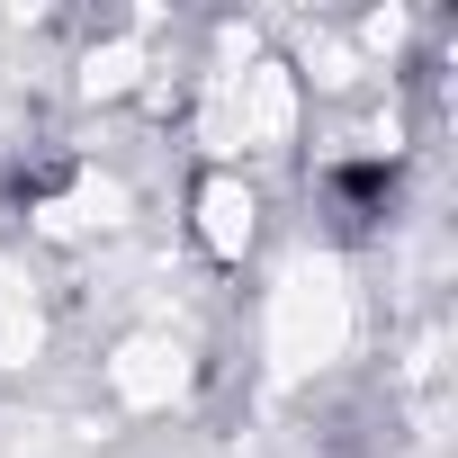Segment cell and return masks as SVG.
Returning a JSON list of instances; mask_svg holds the SVG:
<instances>
[{
  "label": "cell",
  "instance_id": "1",
  "mask_svg": "<svg viewBox=\"0 0 458 458\" xmlns=\"http://www.w3.org/2000/svg\"><path fill=\"white\" fill-rule=\"evenodd\" d=\"M342 342H351V279H342V261H288L279 270V288H270V369L279 377H315V369H333L342 360Z\"/></svg>",
  "mask_w": 458,
  "mask_h": 458
},
{
  "label": "cell",
  "instance_id": "2",
  "mask_svg": "<svg viewBox=\"0 0 458 458\" xmlns=\"http://www.w3.org/2000/svg\"><path fill=\"white\" fill-rule=\"evenodd\" d=\"M288 126H297V90H288L279 64L225 72L216 99H207V153H243V144L270 153V144H288Z\"/></svg>",
  "mask_w": 458,
  "mask_h": 458
},
{
  "label": "cell",
  "instance_id": "3",
  "mask_svg": "<svg viewBox=\"0 0 458 458\" xmlns=\"http://www.w3.org/2000/svg\"><path fill=\"white\" fill-rule=\"evenodd\" d=\"M108 377H117V395H126V404L162 413V404H180V395H189V351L144 333V342H126V351H117V369H108Z\"/></svg>",
  "mask_w": 458,
  "mask_h": 458
},
{
  "label": "cell",
  "instance_id": "4",
  "mask_svg": "<svg viewBox=\"0 0 458 458\" xmlns=\"http://www.w3.org/2000/svg\"><path fill=\"white\" fill-rule=\"evenodd\" d=\"M46 225H55V234H90V225L108 234V225H126V189L117 180H81L64 207H46Z\"/></svg>",
  "mask_w": 458,
  "mask_h": 458
},
{
  "label": "cell",
  "instance_id": "5",
  "mask_svg": "<svg viewBox=\"0 0 458 458\" xmlns=\"http://www.w3.org/2000/svg\"><path fill=\"white\" fill-rule=\"evenodd\" d=\"M198 216H207V243H216V252H243V243H252V198H243L234 180H216V189L198 198Z\"/></svg>",
  "mask_w": 458,
  "mask_h": 458
},
{
  "label": "cell",
  "instance_id": "6",
  "mask_svg": "<svg viewBox=\"0 0 458 458\" xmlns=\"http://www.w3.org/2000/svg\"><path fill=\"white\" fill-rule=\"evenodd\" d=\"M37 342H46L37 306H28V297H0V369H28V360H37Z\"/></svg>",
  "mask_w": 458,
  "mask_h": 458
},
{
  "label": "cell",
  "instance_id": "7",
  "mask_svg": "<svg viewBox=\"0 0 458 458\" xmlns=\"http://www.w3.org/2000/svg\"><path fill=\"white\" fill-rule=\"evenodd\" d=\"M135 64H144L135 46H99V55L81 64V90H90V99H108V90H126V81H135Z\"/></svg>",
  "mask_w": 458,
  "mask_h": 458
}]
</instances>
